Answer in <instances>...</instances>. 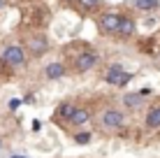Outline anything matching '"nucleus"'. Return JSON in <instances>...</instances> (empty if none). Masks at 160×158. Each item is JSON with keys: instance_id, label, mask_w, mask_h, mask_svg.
<instances>
[{"instance_id": "4468645a", "label": "nucleus", "mask_w": 160, "mask_h": 158, "mask_svg": "<svg viewBox=\"0 0 160 158\" xmlns=\"http://www.w3.org/2000/svg\"><path fill=\"white\" fill-rule=\"evenodd\" d=\"M74 142L77 144H88L91 142V133H74Z\"/></svg>"}, {"instance_id": "a211bd4d", "label": "nucleus", "mask_w": 160, "mask_h": 158, "mask_svg": "<svg viewBox=\"0 0 160 158\" xmlns=\"http://www.w3.org/2000/svg\"><path fill=\"white\" fill-rule=\"evenodd\" d=\"M65 3H70V5H77V0H65Z\"/></svg>"}, {"instance_id": "0eeeda50", "label": "nucleus", "mask_w": 160, "mask_h": 158, "mask_svg": "<svg viewBox=\"0 0 160 158\" xmlns=\"http://www.w3.org/2000/svg\"><path fill=\"white\" fill-rule=\"evenodd\" d=\"M135 33H137V21L132 19L130 14H123L121 26L116 30V37H118V40H130V37H135Z\"/></svg>"}, {"instance_id": "ddd939ff", "label": "nucleus", "mask_w": 160, "mask_h": 158, "mask_svg": "<svg viewBox=\"0 0 160 158\" xmlns=\"http://www.w3.org/2000/svg\"><path fill=\"white\" fill-rule=\"evenodd\" d=\"M77 7L81 9L84 14H93L102 7V0H77Z\"/></svg>"}, {"instance_id": "6e6552de", "label": "nucleus", "mask_w": 160, "mask_h": 158, "mask_svg": "<svg viewBox=\"0 0 160 158\" xmlns=\"http://www.w3.org/2000/svg\"><path fill=\"white\" fill-rule=\"evenodd\" d=\"M151 93V89H142V91H130L123 95V107L125 110H137V107L144 102V98Z\"/></svg>"}, {"instance_id": "2eb2a0df", "label": "nucleus", "mask_w": 160, "mask_h": 158, "mask_svg": "<svg viewBox=\"0 0 160 158\" xmlns=\"http://www.w3.org/2000/svg\"><path fill=\"white\" fill-rule=\"evenodd\" d=\"M132 77H135V74H132V72H123V77H121L118 86H125V84H128V81H132Z\"/></svg>"}, {"instance_id": "423d86ee", "label": "nucleus", "mask_w": 160, "mask_h": 158, "mask_svg": "<svg viewBox=\"0 0 160 158\" xmlns=\"http://www.w3.org/2000/svg\"><path fill=\"white\" fill-rule=\"evenodd\" d=\"M91 110L88 107H81V105H72L70 107V112L65 114V121L70 123V126H74V128H79V126H84V123L91 121Z\"/></svg>"}, {"instance_id": "7ed1b4c3", "label": "nucleus", "mask_w": 160, "mask_h": 158, "mask_svg": "<svg viewBox=\"0 0 160 158\" xmlns=\"http://www.w3.org/2000/svg\"><path fill=\"white\" fill-rule=\"evenodd\" d=\"M121 19H123V14L121 12H102L100 16H98V30L102 33V35H112L116 37V30L121 26Z\"/></svg>"}, {"instance_id": "1a4fd4ad", "label": "nucleus", "mask_w": 160, "mask_h": 158, "mask_svg": "<svg viewBox=\"0 0 160 158\" xmlns=\"http://www.w3.org/2000/svg\"><path fill=\"white\" fill-rule=\"evenodd\" d=\"M65 74H68V65L60 63V61H51V63H47V68H44V77L49 81H58V79H63Z\"/></svg>"}, {"instance_id": "f03ea898", "label": "nucleus", "mask_w": 160, "mask_h": 158, "mask_svg": "<svg viewBox=\"0 0 160 158\" xmlns=\"http://www.w3.org/2000/svg\"><path fill=\"white\" fill-rule=\"evenodd\" d=\"M98 61H100V54H98L95 49H84V51H79L74 56L72 68H74L77 74H86V72H91V70L98 65Z\"/></svg>"}, {"instance_id": "6ab92c4d", "label": "nucleus", "mask_w": 160, "mask_h": 158, "mask_svg": "<svg viewBox=\"0 0 160 158\" xmlns=\"http://www.w3.org/2000/svg\"><path fill=\"white\" fill-rule=\"evenodd\" d=\"M0 146H2V142H0Z\"/></svg>"}, {"instance_id": "f8f14e48", "label": "nucleus", "mask_w": 160, "mask_h": 158, "mask_svg": "<svg viewBox=\"0 0 160 158\" xmlns=\"http://www.w3.org/2000/svg\"><path fill=\"white\" fill-rule=\"evenodd\" d=\"M132 5H135V9H139V12H158L160 9V0H132Z\"/></svg>"}, {"instance_id": "20e7f679", "label": "nucleus", "mask_w": 160, "mask_h": 158, "mask_svg": "<svg viewBox=\"0 0 160 158\" xmlns=\"http://www.w3.org/2000/svg\"><path fill=\"white\" fill-rule=\"evenodd\" d=\"M125 121H128L125 112H123V110H116V107H109V110H104V112L100 114V123H102L104 128H109V130L123 128Z\"/></svg>"}, {"instance_id": "f257e3e1", "label": "nucleus", "mask_w": 160, "mask_h": 158, "mask_svg": "<svg viewBox=\"0 0 160 158\" xmlns=\"http://www.w3.org/2000/svg\"><path fill=\"white\" fill-rule=\"evenodd\" d=\"M0 58H2V63L7 65V68H23L26 63H28V54H26V49L21 44H7L2 49V54H0Z\"/></svg>"}, {"instance_id": "9b49d317", "label": "nucleus", "mask_w": 160, "mask_h": 158, "mask_svg": "<svg viewBox=\"0 0 160 158\" xmlns=\"http://www.w3.org/2000/svg\"><path fill=\"white\" fill-rule=\"evenodd\" d=\"M123 65L121 63H114V65H109L107 68V72H104V81L107 84H112V86H118V81H121V77H123Z\"/></svg>"}, {"instance_id": "9d476101", "label": "nucleus", "mask_w": 160, "mask_h": 158, "mask_svg": "<svg viewBox=\"0 0 160 158\" xmlns=\"http://www.w3.org/2000/svg\"><path fill=\"white\" fill-rule=\"evenodd\" d=\"M144 126L148 130L160 128V102H156L153 107H148V112H146V116H144Z\"/></svg>"}, {"instance_id": "dca6fc26", "label": "nucleus", "mask_w": 160, "mask_h": 158, "mask_svg": "<svg viewBox=\"0 0 160 158\" xmlns=\"http://www.w3.org/2000/svg\"><path fill=\"white\" fill-rule=\"evenodd\" d=\"M21 105V100H9V110H16Z\"/></svg>"}, {"instance_id": "39448f33", "label": "nucleus", "mask_w": 160, "mask_h": 158, "mask_svg": "<svg viewBox=\"0 0 160 158\" xmlns=\"http://www.w3.org/2000/svg\"><path fill=\"white\" fill-rule=\"evenodd\" d=\"M49 47H51L49 37L42 35V33H37V35L28 37V51H26V54H30L32 58H40V56H44V54L49 51Z\"/></svg>"}, {"instance_id": "f3484780", "label": "nucleus", "mask_w": 160, "mask_h": 158, "mask_svg": "<svg viewBox=\"0 0 160 158\" xmlns=\"http://www.w3.org/2000/svg\"><path fill=\"white\" fill-rule=\"evenodd\" d=\"M9 158H28V156H23V154H12Z\"/></svg>"}]
</instances>
